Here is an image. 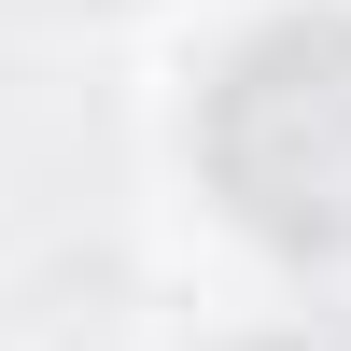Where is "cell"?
Instances as JSON below:
<instances>
[{"label": "cell", "instance_id": "6da1fadb", "mask_svg": "<svg viewBox=\"0 0 351 351\" xmlns=\"http://www.w3.org/2000/svg\"><path fill=\"white\" fill-rule=\"evenodd\" d=\"M211 197L281 253H351V14H281L225 56Z\"/></svg>", "mask_w": 351, "mask_h": 351}, {"label": "cell", "instance_id": "7a4b0ae2", "mask_svg": "<svg viewBox=\"0 0 351 351\" xmlns=\"http://www.w3.org/2000/svg\"><path fill=\"white\" fill-rule=\"evenodd\" d=\"M267 351H309V337H267Z\"/></svg>", "mask_w": 351, "mask_h": 351}]
</instances>
